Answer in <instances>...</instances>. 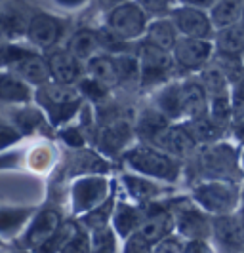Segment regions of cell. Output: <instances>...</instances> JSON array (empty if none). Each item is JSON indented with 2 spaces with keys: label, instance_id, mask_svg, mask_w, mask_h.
Masks as SVG:
<instances>
[{
  "label": "cell",
  "instance_id": "cell-1",
  "mask_svg": "<svg viewBox=\"0 0 244 253\" xmlns=\"http://www.w3.org/2000/svg\"><path fill=\"white\" fill-rule=\"evenodd\" d=\"M122 162L128 166L134 173H140L143 177L154 181H166L176 183L181 175V160L156 149L147 143L132 145L128 151L122 154Z\"/></svg>",
  "mask_w": 244,
  "mask_h": 253
},
{
  "label": "cell",
  "instance_id": "cell-2",
  "mask_svg": "<svg viewBox=\"0 0 244 253\" xmlns=\"http://www.w3.org/2000/svg\"><path fill=\"white\" fill-rule=\"evenodd\" d=\"M35 101L46 114L51 127H63L80 113L84 99L77 86H65L51 80L35 89Z\"/></svg>",
  "mask_w": 244,
  "mask_h": 253
},
{
  "label": "cell",
  "instance_id": "cell-3",
  "mask_svg": "<svg viewBox=\"0 0 244 253\" xmlns=\"http://www.w3.org/2000/svg\"><path fill=\"white\" fill-rule=\"evenodd\" d=\"M196 166L204 179H223L239 183L244 177L241 169V154L229 143H214L206 147H196Z\"/></svg>",
  "mask_w": 244,
  "mask_h": 253
},
{
  "label": "cell",
  "instance_id": "cell-4",
  "mask_svg": "<svg viewBox=\"0 0 244 253\" xmlns=\"http://www.w3.org/2000/svg\"><path fill=\"white\" fill-rule=\"evenodd\" d=\"M241 187L235 181L202 179L193 189V202L210 215H227L239 208Z\"/></svg>",
  "mask_w": 244,
  "mask_h": 253
},
{
  "label": "cell",
  "instance_id": "cell-5",
  "mask_svg": "<svg viewBox=\"0 0 244 253\" xmlns=\"http://www.w3.org/2000/svg\"><path fill=\"white\" fill-rule=\"evenodd\" d=\"M134 51L140 59V69H142V82L140 88H160L172 80L174 73L178 71L172 51H166L158 46H154L147 40H138Z\"/></svg>",
  "mask_w": 244,
  "mask_h": 253
},
{
  "label": "cell",
  "instance_id": "cell-6",
  "mask_svg": "<svg viewBox=\"0 0 244 253\" xmlns=\"http://www.w3.org/2000/svg\"><path fill=\"white\" fill-rule=\"evenodd\" d=\"M147 23H149V15L143 12L142 6L136 0H128L107 10L103 27L111 35H115L120 42L132 44L143 38Z\"/></svg>",
  "mask_w": 244,
  "mask_h": 253
},
{
  "label": "cell",
  "instance_id": "cell-7",
  "mask_svg": "<svg viewBox=\"0 0 244 253\" xmlns=\"http://www.w3.org/2000/svg\"><path fill=\"white\" fill-rule=\"evenodd\" d=\"M113 194L111 181L105 175H80L71 183V210L75 215H84L98 208Z\"/></svg>",
  "mask_w": 244,
  "mask_h": 253
},
{
  "label": "cell",
  "instance_id": "cell-8",
  "mask_svg": "<svg viewBox=\"0 0 244 253\" xmlns=\"http://www.w3.org/2000/svg\"><path fill=\"white\" fill-rule=\"evenodd\" d=\"M172 57L176 69L181 73H200L214 57V42L204 38L180 37L172 50Z\"/></svg>",
  "mask_w": 244,
  "mask_h": 253
},
{
  "label": "cell",
  "instance_id": "cell-9",
  "mask_svg": "<svg viewBox=\"0 0 244 253\" xmlns=\"http://www.w3.org/2000/svg\"><path fill=\"white\" fill-rule=\"evenodd\" d=\"M172 211L174 230L185 240H208L212 236V219L195 202H181Z\"/></svg>",
  "mask_w": 244,
  "mask_h": 253
},
{
  "label": "cell",
  "instance_id": "cell-10",
  "mask_svg": "<svg viewBox=\"0 0 244 253\" xmlns=\"http://www.w3.org/2000/svg\"><path fill=\"white\" fill-rule=\"evenodd\" d=\"M136 137L134 122L128 116L115 114L111 116L98 131V149L105 156H120L124 151H128L130 143Z\"/></svg>",
  "mask_w": 244,
  "mask_h": 253
},
{
  "label": "cell",
  "instance_id": "cell-11",
  "mask_svg": "<svg viewBox=\"0 0 244 253\" xmlns=\"http://www.w3.org/2000/svg\"><path fill=\"white\" fill-rule=\"evenodd\" d=\"M168 17L172 19V23L176 25L180 37L189 38H204V40H212L216 29L212 25L210 13L200 8H193V6H183L178 4L174 6Z\"/></svg>",
  "mask_w": 244,
  "mask_h": 253
},
{
  "label": "cell",
  "instance_id": "cell-12",
  "mask_svg": "<svg viewBox=\"0 0 244 253\" xmlns=\"http://www.w3.org/2000/svg\"><path fill=\"white\" fill-rule=\"evenodd\" d=\"M63 35V23L55 15L46 12L33 13L25 38L39 50H51Z\"/></svg>",
  "mask_w": 244,
  "mask_h": 253
},
{
  "label": "cell",
  "instance_id": "cell-13",
  "mask_svg": "<svg viewBox=\"0 0 244 253\" xmlns=\"http://www.w3.org/2000/svg\"><path fill=\"white\" fill-rule=\"evenodd\" d=\"M151 145L160 149V151L168 152L176 158H187L196 151V143L193 141V137L189 135L187 127L183 126V122H172L168 124L153 141Z\"/></svg>",
  "mask_w": 244,
  "mask_h": 253
},
{
  "label": "cell",
  "instance_id": "cell-14",
  "mask_svg": "<svg viewBox=\"0 0 244 253\" xmlns=\"http://www.w3.org/2000/svg\"><path fill=\"white\" fill-rule=\"evenodd\" d=\"M46 61L50 67V75L53 82H59L65 86H77V82L86 75L84 63L67 50H53L46 55Z\"/></svg>",
  "mask_w": 244,
  "mask_h": 253
},
{
  "label": "cell",
  "instance_id": "cell-15",
  "mask_svg": "<svg viewBox=\"0 0 244 253\" xmlns=\"http://www.w3.org/2000/svg\"><path fill=\"white\" fill-rule=\"evenodd\" d=\"M63 217L57 210L53 208H44L37 210V213L29 221L27 228L23 230V242L25 246L33 252L37 246H40L46 238H50L51 234L61 227Z\"/></svg>",
  "mask_w": 244,
  "mask_h": 253
},
{
  "label": "cell",
  "instance_id": "cell-16",
  "mask_svg": "<svg viewBox=\"0 0 244 253\" xmlns=\"http://www.w3.org/2000/svg\"><path fill=\"white\" fill-rule=\"evenodd\" d=\"M31 13L23 8V4L8 0L0 6V35L6 38L8 42H17L25 38Z\"/></svg>",
  "mask_w": 244,
  "mask_h": 253
},
{
  "label": "cell",
  "instance_id": "cell-17",
  "mask_svg": "<svg viewBox=\"0 0 244 253\" xmlns=\"http://www.w3.org/2000/svg\"><path fill=\"white\" fill-rule=\"evenodd\" d=\"M212 236L229 252H244V227L235 213L212 217Z\"/></svg>",
  "mask_w": 244,
  "mask_h": 253
},
{
  "label": "cell",
  "instance_id": "cell-18",
  "mask_svg": "<svg viewBox=\"0 0 244 253\" xmlns=\"http://www.w3.org/2000/svg\"><path fill=\"white\" fill-rule=\"evenodd\" d=\"M180 101L183 120L208 114V93L196 78H185L180 82Z\"/></svg>",
  "mask_w": 244,
  "mask_h": 253
},
{
  "label": "cell",
  "instance_id": "cell-19",
  "mask_svg": "<svg viewBox=\"0 0 244 253\" xmlns=\"http://www.w3.org/2000/svg\"><path fill=\"white\" fill-rule=\"evenodd\" d=\"M0 101L6 105H29L35 101V88L10 69H0Z\"/></svg>",
  "mask_w": 244,
  "mask_h": 253
},
{
  "label": "cell",
  "instance_id": "cell-20",
  "mask_svg": "<svg viewBox=\"0 0 244 253\" xmlns=\"http://www.w3.org/2000/svg\"><path fill=\"white\" fill-rule=\"evenodd\" d=\"M35 213V206H0V236L4 240H12L23 234Z\"/></svg>",
  "mask_w": 244,
  "mask_h": 253
},
{
  "label": "cell",
  "instance_id": "cell-21",
  "mask_svg": "<svg viewBox=\"0 0 244 253\" xmlns=\"http://www.w3.org/2000/svg\"><path fill=\"white\" fill-rule=\"evenodd\" d=\"M183 126L187 127V131L196 143V147H206V145L219 143L227 135V127L218 124L210 114L183 120Z\"/></svg>",
  "mask_w": 244,
  "mask_h": 253
},
{
  "label": "cell",
  "instance_id": "cell-22",
  "mask_svg": "<svg viewBox=\"0 0 244 253\" xmlns=\"http://www.w3.org/2000/svg\"><path fill=\"white\" fill-rule=\"evenodd\" d=\"M10 71H13L17 76H21L27 84H31L35 89L51 82L48 61H46L44 55H40L39 51L29 53L25 59H21L17 65H13Z\"/></svg>",
  "mask_w": 244,
  "mask_h": 253
},
{
  "label": "cell",
  "instance_id": "cell-23",
  "mask_svg": "<svg viewBox=\"0 0 244 253\" xmlns=\"http://www.w3.org/2000/svg\"><path fill=\"white\" fill-rule=\"evenodd\" d=\"M172 124V120L164 116L156 107H145L142 109L136 120H134V131H136V137L140 139V143H147L151 145V141L168 126Z\"/></svg>",
  "mask_w": 244,
  "mask_h": 253
},
{
  "label": "cell",
  "instance_id": "cell-24",
  "mask_svg": "<svg viewBox=\"0 0 244 253\" xmlns=\"http://www.w3.org/2000/svg\"><path fill=\"white\" fill-rule=\"evenodd\" d=\"M115 59L116 75H118V88L124 89H138L142 82V69H140V59L136 55L134 48L126 51L111 53Z\"/></svg>",
  "mask_w": 244,
  "mask_h": 253
},
{
  "label": "cell",
  "instance_id": "cell-25",
  "mask_svg": "<svg viewBox=\"0 0 244 253\" xmlns=\"http://www.w3.org/2000/svg\"><path fill=\"white\" fill-rule=\"evenodd\" d=\"M67 50L75 57H78L82 63H86L88 59L99 55V53H105L99 33L94 29H78L77 33H73V37L67 42Z\"/></svg>",
  "mask_w": 244,
  "mask_h": 253
},
{
  "label": "cell",
  "instance_id": "cell-26",
  "mask_svg": "<svg viewBox=\"0 0 244 253\" xmlns=\"http://www.w3.org/2000/svg\"><path fill=\"white\" fill-rule=\"evenodd\" d=\"M113 228L118 236H122L124 240L130 234H134L136 230H140L142 223L145 221V211L140 206H132L126 202H116L115 211H113Z\"/></svg>",
  "mask_w": 244,
  "mask_h": 253
},
{
  "label": "cell",
  "instance_id": "cell-27",
  "mask_svg": "<svg viewBox=\"0 0 244 253\" xmlns=\"http://www.w3.org/2000/svg\"><path fill=\"white\" fill-rule=\"evenodd\" d=\"M178 38H180V33H178V29H176V25L172 23V19L168 15L153 17V21L147 23L145 35H143V40H147V42H151V44L166 51L174 50Z\"/></svg>",
  "mask_w": 244,
  "mask_h": 253
},
{
  "label": "cell",
  "instance_id": "cell-28",
  "mask_svg": "<svg viewBox=\"0 0 244 253\" xmlns=\"http://www.w3.org/2000/svg\"><path fill=\"white\" fill-rule=\"evenodd\" d=\"M214 51L223 55H244V27L241 23L223 27L214 33Z\"/></svg>",
  "mask_w": 244,
  "mask_h": 253
},
{
  "label": "cell",
  "instance_id": "cell-29",
  "mask_svg": "<svg viewBox=\"0 0 244 253\" xmlns=\"http://www.w3.org/2000/svg\"><path fill=\"white\" fill-rule=\"evenodd\" d=\"M84 71H86V75L99 80L109 89L118 88V75H116L115 59L111 53H99V55L88 59L84 63Z\"/></svg>",
  "mask_w": 244,
  "mask_h": 253
},
{
  "label": "cell",
  "instance_id": "cell-30",
  "mask_svg": "<svg viewBox=\"0 0 244 253\" xmlns=\"http://www.w3.org/2000/svg\"><path fill=\"white\" fill-rule=\"evenodd\" d=\"M46 124H50L46 114L42 113L40 107H31V103L29 105H19L13 111V126L23 133V137L39 133Z\"/></svg>",
  "mask_w": 244,
  "mask_h": 253
},
{
  "label": "cell",
  "instance_id": "cell-31",
  "mask_svg": "<svg viewBox=\"0 0 244 253\" xmlns=\"http://www.w3.org/2000/svg\"><path fill=\"white\" fill-rule=\"evenodd\" d=\"M122 183L128 190V194L136 200V202H143L149 204L153 202L156 196L162 194V187L158 183H154V179L143 177V175H132V173H126L122 175Z\"/></svg>",
  "mask_w": 244,
  "mask_h": 253
},
{
  "label": "cell",
  "instance_id": "cell-32",
  "mask_svg": "<svg viewBox=\"0 0 244 253\" xmlns=\"http://www.w3.org/2000/svg\"><path fill=\"white\" fill-rule=\"evenodd\" d=\"M243 8H244V0H218L214 4V8L208 12L214 29L218 31V29H223V27L239 23Z\"/></svg>",
  "mask_w": 244,
  "mask_h": 253
},
{
  "label": "cell",
  "instance_id": "cell-33",
  "mask_svg": "<svg viewBox=\"0 0 244 253\" xmlns=\"http://www.w3.org/2000/svg\"><path fill=\"white\" fill-rule=\"evenodd\" d=\"M196 75H198L196 80H198L200 86L204 88V91L208 93V97L223 95V93H229V91H231V82L227 80V76L223 75L212 61L206 65L200 73H196Z\"/></svg>",
  "mask_w": 244,
  "mask_h": 253
},
{
  "label": "cell",
  "instance_id": "cell-34",
  "mask_svg": "<svg viewBox=\"0 0 244 253\" xmlns=\"http://www.w3.org/2000/svg\"><path fill=\"white\" fill-rule=\"evenodd\" d=\"M109 171V162L101 158L99 154L92 151H84L78 149L77 158L73 160V173L80 177V175H103Z\"/></svg>",
  "mask_w": 244,
  "mask_h": 253
},
{
  "label": "cell",
  "instance_id": "cell-35",
  "mask_svg": "<svg viewBox=\"0 0 244 253\" xmlns=\"http://www.w3.org/2000/svg\"><path fill=\"white\" fill-rule=\"evenodd\" d=\"M115 192L105 200L103 204H99L98 208L90 210L88 213L80 215V223L86 227L88 232L98 230V228L109 227V221L113 219V211H115Z\"/></svg>",
  "mask_w": 244,
  "mask_h": 253
},
{
  "label": "cell",
  "instance_id": "cell-36",
  "mask_svg": "<svg viewBox=\"0 0 244 253\" xmlns=\"http://www.w3.org/2000/svg\"><path fill=\"white\" fill-rule=\"evenodd\" d=\"M78 230V225L75 221H63L61 227L57 228L50 238L42 242L40 246H37L31 253H61L65 248V244L71 240V236Z\"/></svg>",
  "mask_w": 244,
  "mask_h": 253
},
{
  "label": "cell",
  "instance_id": "cell-37",
  "mask_svg": "<svg viewBox=\"0 0 244 253\" xmlns=\"http://www.w3.org/2000/svg\"><path fill=\"white\" fill-rule=\"evenodd\" d=\"M77 89H78V93L82 95V99L94 103V105L105 103L109 99L111 91H113V89L107 88L105 84H101L99 80H96V78H92V76H88V75H84L78 80Z\"/></svg>",
  "mask_w": 244,
  "mask_h": 253
},
{
  "label": "cell",
  "instance_id": "cell-38",
  "mask_svg": "<svg viewBox=\"0 0 244 253\" xmlns=\"http://www.w3.org/2000/svg\"><path fill=\"white\" fill-rule=\"evenodd\" d=\"M212 63L227 76L231 86H235L241 80V76L244 75V57H241V55H223V53H216L214 51Z\"/></svg>",
  "mask_w": 244,
  "mask_h": 253
},
{
  "label": "cell",
  "instance_id": "cell-39",
  "mask_svg": "<svg viewBox=\"0 0 244 253\" xmlns=\"http://www.w3.org/2000/svg\"><path fill=\"white\" fill-rule=\"evenodd\" d=\"M208 114L221 126L229 129L233 118V107H231V91L223 93V95H214L208 97Z\"/></svg>",
  "mask_w": 244,
  "mask_h": 253
},
{
  "label": "cell",
  "instance_id": "cell-40",
  "mask_svg": "<svg viewBox=\"0 0 244 253\" xmlns=\"http://www.w3.org/2000/svg\"><path fill=\"white\" fill-rule=\"evenodd\" d=\"M90 253H116V232L111 225L90 232Z\"/></svg>",
  "mask_w": 244,
  "mask_h": 253
},
{
  "label": "cell",
  "instance_id": "cell-41",
  "mask_svg": "<svg viewBox=\"0 0 244 253\" xmlns=\"http://www.w3.org/2000/svg\"><path fill=\"white\" fill-rule=\"evenodd\" d=\"M35 50L21 46L19 42H6L0 44V67L2 69H12L13 65H17L21 59H25L29 53H33Z\"/></svg>",
  "mask_w": 244,
  "mask_h": 253
},
{
  "label": "cell",
  "instance_id": "cell-42",
  "mask_svg": "<svg viewBox=\"0 0 244 253\" xmlns=\"http://www.w3.org/2000/svg\"><path fill=\"white\" fill-rule=\"evenodd\" d=\"M142 10L149 17H162L168 15L174 6H178V0H136Z\"/></svg>",
  "mask_w": 244,
  "mask_h": 253
},
{
  "label": "cell",
  "instance_id": "cell-43",
  "mask_svg": "<svg viewBox=\"0 0 244 253\" xmlns=\"http://www.w3.org/2000/svg\"><path fill=\"white\" fill-rule=\"evenodd\" d=\"M23 141V133L8 122H0V152L12 151L17 143Z\"/></svg>",
  "mask_w": 244,
  "mask_h": 253
},
{
  "label": "cell",
  "instance_id": "cell-44",
  "mask_svg": "<svg viewBox=\"0 0 244 253\" xmlns=\"http://www.w3.org/2000/svg\"><path fill=\"white\" fill-rule=\"evenodd\" d=\"M61 253H90V234L78 227V230L65 244Z\"/></svg>",
  "mask_w": 244,
  "mask_h": 253
},
{
  "label": "cell",
  "instance_id": "cell-45",
  "mask_svg": "<svg viewBox=\"0 0 244 253\" xmlns=\"http://www.w3.org/2000/svg\"><path fill=\"white\" fill-rule=\"evenodd\" d=\"M122 253H153V244L149 240H145L142 234L136 230L134 234H130L126 238Z\"/></svg>",
  "mask_w": 244,
  "mask_h": 253
},
{
  "label": "cell",
  "instance_id": "cell-46",
  "mask_svg": "<svg viewBox=\"0 0 244 253\" xmlns=\"http://www.w3.org/2000/svg\"><path fill=\"white\" fill-rule=\"evenodd\" d=\"M59 137L63 139L65 145H69V147H71V149H75V151L84 149V143H86L84 135H82V131H80V127H73V126L61 127Z\"/></svg>",
  "mask_w": 244,
  "mask_h": 253
},
{
  "label": "cell",
  "instance_id": "cell-47",
  "mask_svg": "<svg viewBox=\"0 0 244 253\" xmlns=\"http://www.w3.org/2000/svg\"><path fill=\"white\" fill-rule=\"evenodd\" d=\"M29 164H31V168H33V169H37V171L46 169V168L51 164L50 151H48L46 147H37L35 151L29 154Z\"/></svg>",
  "mask_w": 244,
  "mask_h": 253
},
{
  "label": "cell",
  "instance_id": "cell-48",
  "mask_svg": "<svg viewBox=\"0 0 244 253\" xmlns=\"http://www.w3.org/2000/svg\"><path fill=\"white\" fill-rule=\"evenodd\" d=\"M153 253H183V246L180 244L178 238L174 236H166L164 240L153 246Z\"/></svg>",
  "mask_w": 244,
  "mask_h": 253
},
{
  "label": "cell",
  "instance_id": "cell-49",
  "mask_svg": "<svg viewBox=\"0 0 244 253\" xmlns=\"http://www.w3.org/2000/svg\"><path fill=\"white\" fill-rule=\"evenodd\" d=\"M90 0H53V4L61 10H69V12H75L80 8H86Z\"/></svg>",
  "mask_w": 244,
  "mask_h": 253
},
{
  "label": "cell",
  "instance_id": "cell-50",
  "mask_svg": "<svg viewBox=\"0 0 244 253\" xmlns=\"http://www.w3.org/2000/svg\"><path fill=\"white\" fill-rule=\"evenodd\" d=\"M218 0H178V4H183V6H193V8H200V10H206L210 12L214 8Z\"/></svg>",
  "mask_w": 244,
  "mask_h": 253
},
{
  "label": "cell",
  "instance_id": "cell-51",
  "mask_svg": "<svg viewBox=\"0 0 244 253\" xmlns=\"http://www.w3.org/2000/svg\"><path fill=\"white\" fill-rule=\"evenodd\" d=\"M229 129L233 131V135L239 141H244V114L243 116H237L233 118L231 124H229Z\"/></svg>",
  "mask_w": 244,
  "mask_h": 253
},
{
  "label": "cell",
  "instance_id": "cell-52",
  "mask_svg": "<svg viewBox=\"0 0 244 253\" xmlns=\"http://www.w3.org/2000/svg\"><path fill=\"white\" fill-rule=\"evenodd\" d=\"M15 160H17V154L12 151L0 152V169L4 168H13L15 166Z\"/></svg>",
  "mask_w": 244,
  "mask_h": 253
},
{
  "label": "cell",
  "instance_id": "cell-53",
  "mask_svg": "<svg viewBox=\"0 0 244 253\" xmlns=\"http://www.w3.org/2000/svg\"><path fill=\"white\" fill-rule=\"evenodd\" d=\"M122 2H128V0H99V4H101L103 8H107V10L115 8V6H118V4H122Z\"/></svg>",
  "mask_w": 244,
  "mask_h": 253
},
{
  "label": "cell",
  "instance_id": "cell-54",
  "mask_svg": "<svg viewBox=\"0 0 244 253\" xmlns=\"http://www.w3.org/2000/svg\"><path fill=\"white\" fill-rule=\"evenodd\" d=\"M235 86H237V88H239V89H241V91H243V93H244V75L241 76V80H239V82H237Z\"/></svg>",
  "mask_w": 244,
  "mask_h": 253
},
{
  "label": "cell",
  "instance_id": "cell-55",
  "mask_svg": "<svg viewBox=\"0 0 244 253\" xmlns=\"http://www.w3.org/2000/svg\"><path fill=\"white\" fill-rule=\"evenodd\" d=\"M239 219H241V223H243V227H244V204L241 206V211H239Z\"/></svg>",
  "mask_w": 244,
  "mask_h": 253
},
{
  "label": "cell",
  "instance_id": "cell-56",
  "mask_svg": "<svg viewBox=\"0 0 244 253\" xmlns=\"http://www.w3.org/2000/svg\"><path fill=\"white\" fill-rule=\"evenodd\" d=\"M6 246H8V240H4V238L0 236V250H2V248H6Z\"/></svg>",
  "mask_w": 244,
  "mask_h": 253
},
{
  "label": "cell",
  "instance_id": "cell-57",
  "mask_svg": "<svg viewBox=\"0 0 244 253\" xmlns=\"http://www.w3.org/2000/svg\"><path fill=\"white\" fill-rule=\"evenodd\" d=\"M241 169H243V173H244V151H243V154H241Z\"/></svg>",
  "mask_w": 244,
  "mask_h": 253
},
{
  "label": "cell",
  "instance_id": "cell-58",
  "mask_svg": "<svg viewBox=\"0 0 244 253\" xmlns=\"http://www.w3.org/2000/svg\"><path fill=\"white\" fill-rule=\"evenodd\" d=\"M239 23L244 27V8H243V13H241V19H239Z\"/></svg>",
  "mask_w": 244,
  "mask_h": 253
},
{
  "label": "cell",
  "instance_id": "cell-59",
  "mask_svg": "<svg viewBox=\"0 0 244 253\" xmlns=\"http://www.w3.org/2000/svg\"><path fill=\"white\" fill-rule=\"evenodd\" d=\"M243 57H244V55H243Z\"/></svg>",
  "mask_w": 244,
  "mask_h": 253
},
{
  "label": "cell",
  "instance_id": "cell-60",
  "mask_svg": "<svg viewBox=\"0 0 244 253\" xmlns=\"http://www.w3.org/2000/svg\"><path fill=\"white\" fill-rule=\"evenodd\" d=\"M243 253H244V252H243Z\"/></svg>",
  "mask_w": 244,
  "mask_h": 253
}]
</instances>
